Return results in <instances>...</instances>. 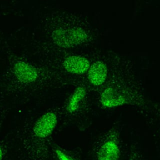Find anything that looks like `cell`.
<instances>
[{"mask_svg":"<svg viewBox=\"0 0 160 160\" xmlns=\"http://www.w3.org/2000/svg\"><path fill=\"white\" fill-rule=\"evenodd\" d=\"M99 101L105 109L130 106L152 121L160 118V105L146 96L132 62L116 56Z\"/></svg>","mask_w":160,"mask_h":160,"instance_id":"cell-1","label":"cell"},{"mask_svg":"<svg viewBox=\"0 0 160 160\" xmlns=\"http://www.w3.org/2000/svg\"><path fill=\"white\" fill-rule=\"evenodd\" d=\"M122 128V124L118 121L106 132L96 149V160H123L126 149Z\"/></svg>","mask_w":160,"mask_h":160,"instance_id":"cell-2","label":"cell"},{"mask_svg":"<svg viewBox=\"0 0 160 160\" xmlns=\"http://www.w3.org/2000/svg\"><path fill=\"white\" fill-rule=\"evenodd\" d=\"M88 38L86 31L81 28H62L56 29L52 34V39L59 46L69 48L85 42Z\"/></svg>","mask_w":160,"mask_h":160,"instance_id":"cell-3","label":"cell"},{"mask_svg":"<svg viewBox=\"0 0 160 160\" xmlns=\"http://www.w3.org/2000/svg\"><path fill=\"white\" fill-rule=\"evenodd\" d=\"M109 71L107 64L104 62L97 61L89 67L88 71V79L94 86H101L106 82Z\"/></svg>","mask_w":160,"mask_h":160,"instance_id":"cell-4","label":"cell"},{"mask_svg":"<svg viewBox=\"0 0 160 160\" xmlns=\"http://www.w3.org/2000/svg\"><path fill=\"white\" fill-rule=\"evenodd\" d=\"M56 124V115L52 112H46L36 122L34 128V132L39 138H46L53 131Z\"/></svg>","mask_w":160,"mask_h":160,"instance_id":"cell-5","label":"cell"},{"mask_svg":"<svg viewBox=\"0 0 160 160\" xmlns=\"http://www.w3.org/2000/svg\"><path fill=\"white\" fill-rule=\"evenodd\" d=\"M13 71L16 79L22 83L32 82L38 78L36 69L25 61H17L14 65Z\"/></svg>","mask_w":160,"mask_h":160,"instance_id":"cell-6","label":"cell"},{"mask_svg":"<svg viewBox=\"0 0 160 160\" xmlns=\"http://www.w3.org/2000/svg\"><path fill=\"white\" fill-rule=\"evenodd\" d=\"M90 66L88 59L81 56H70L64 61V69L75 74H82L88 72Z\"/></svg>","mask_w":160,"mask_h":160,"instance_id":"cell-7","label":"cell"},{"mask_svg":"<svg viewBox=\"0 0 160 160\" xmlns=\"http://www.w3.org/2000/svg\"><path fill=\"white\" fill-rule=\"evenodd\" d=\"M86 96V89L80 86L78 87L71 96L68 105V110L70 112H74L78 109L79 103Z\"/></svg>","mask_w":160,"mask_h":160,"instance_id":"cell-8","label":"cell"},{"mask_svg":"<svg viewBox=\"0 0 160 160\" xmlns=\"http://www.w3.org/2000/svg\"><path fill=\"white\" fill-rule=\"evenodd\" d=\"M128 160H144L138 142L133 141L128 149Z\"/></svg>","mask_w":160,"mask_h":160,"instance_id":"cell-9","label":"cell"},{"mask_svg":"<svg viewBox=\"0 0 160 160\" xmlns=\"http://www.w3.org/2000/svg\"><path fill=\"white\" fill-rule=\"evenodd\" d=\"M56 153L57 157L59 160H73L68 154H66L64 151H62L60 149L56 150Z\"/></svg>","mask_w":160,"mask_h":160,"instance_id":"cell-10","label":"cell"},{"mask_svg":"<svg viewBox=\"0 0 160 160\" xmlns=\"http://www.w3.org/2000/svg\"><path fill=\"white\" fill-rule=\"evenodd\" d=\"M2 149L0 146V160H2Z\"/></svg>","mask_w":160,"mask_h":160,"instance_id":"cell-11","label":"cell"}]
</instances>
